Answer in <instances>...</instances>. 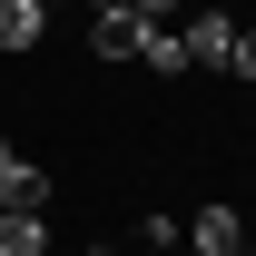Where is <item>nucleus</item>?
Masks as SVG:
<instances>
[{
  "mask_svg": "<svg viewBox=\"0 0 256 256\" xmlns=\"http://www.w3.org/2000/svg\"><path fill=\"white\" fill-rule=\"evenodd\" d=\"M188 246L197 256H236V246H246V217H236V207H197V217H188Z\"/></svg>",
  "mask_w": 256,
  "mask_h": 256,
  "instance_id": "4",
  "label": "nucleus"
},
{
  "mask_svg": "<svg viewBox=\"0 0 256 256\" xmlns=\"http://www.w3.org/2000/svg\"><path fill=\"white\" fill-rule=\"evenodd\" d=\"M178 50H188V69H226L236 60V20L226 10H197L188 30H178Z\"/></svg>",
  "mask_w": 256,
  "mask_h": 256,
  "instance_id": "1",
  "label": "nucleus"
},
{
  "mask_svg": "<svg viewBox=\"0 0 256 256\" xmlns=\"http://www.w3.org/2000/svg\"><path fill=\"white\" fill-rule=\"evenodd\" d=\"M226 69H236V79H256V30H236V60H226Z\"/></svg>",
  "mask_w": 256,
  "mask_h": 256,
  "instance_id": "8",
  "label": "nucleus"
},
{
  "mask_svg": "<svg viewBox=\"0 0 256 256\" xmlns=\"http://www.w3.org/2000/svg\"><path fill=\"white\" fill-rule=\"evenodd\" d=\"M138 256H178V246H138Z\"/></svg>",
  "mask_w": 256,
  "mask_h": 256,
  "instance_id": "11",
  "label": "nucleus"
},
{
  "mask_svg": "<svg viewBox=\"0 0 256 256\" xmlns=\"http://www.w3.org/2000/svg\"><path fill=\"white\" fill-rule=\"evenodd\" d=\"M0 256H50V217L40 207H0Z\"/></svg>",
  "mask_w": 256,
  "mask_h": 256,
  "instance_id": "6",
  "label": "nucleus"
},
{
  "mask_svg": "<svg viewBox=\"0 0 256 256\" xmlns=\"http://www.w3.org/2000/svg\"><path fill=\"white\" fill-rule=\"evenodd\" d=\"M89 10H128V0H89Z\"/></svg>",
  "mask_w": 256,
  "mask_h": 256,
  "instance_id": "10",
  "label": "nucleus"
},
{
  "mask_svg": "<svg viewBox=\"0 0 256 256\" xmlns=\"http://www.w3.org/2000/svg\"><path fill=\"white\" fill-rule=\"evenodd\" d=\"M148 69H168V79H188V50H178V30H148V50H138Z\"/></svg>",
  "mask_w": 256,
  "mask_h": 256,
  "instance_id": "7",
  "label": "nucleus"
},
{
  "mask_svg": "<svg viewBox=\"0 0 256 256\" xmlns=\"http://www.w3.org/2000/svg\"><path fill=\"white\" fill-rule=\"evenodd\" d=\"M236 256H256V246H236Z\"/></svg>",
  "mask_w": 256,
  "mask_h": 256,
  "instance_id": "12",
  "label": "nucleus"
},
{
  "mask_svg": "<svg viewBox=\"0 0 256 256\" xmlns=\"http://www.w3.org/2000/svg\"><path fill=\"white\" fill-rule=\"evenodd\" d=\"M89 50L98 60H138V50H148V20H138V10H89Z\"/></svg>",
  "mask_w": 256,
  "mask_h": 256,
  "instance_id": "2",
  "label": "nucleus"
},
{
  "mask_svg": "<svg viewBox=\"0 0 256 256\" xmlns=\"http://www.w3.org/2000/svg\"><path fill=\"white\" fill-rule=\"evenodd\" d=\"M0 207H50V168H30L10 138H0Z\"/></svg>",
  "mask_w": 256,
  "mask_h": 256,
  "instance_id": "3",
  "label": "nucleus"
},
{
  "mask_svg": "<svg viewBox=\"0 0 256 256\" xmlns=\"http://www.w3.org/2000/svg\"><path fill=\"white\" fill-rule=\"evenodd\" d=\"M128 10H138L148 30H168V10H178V0H128Z\"/></svg>",
  "mask_w": 256,
  "mask_h": 256,
  "instance_id": "9",
  "label": "nucleus"
},
{
  "mask_svg": "<svg viewBox=\"0 0 256 256\" xmlns=\"http://www.w3.org/2000/svg\"><path fill=\"white\" fill-rule=\"evenodd\" d=\"M50 40V0H0V50H40Z\"/></svg>",
  "mask_w": 256,
  "mask_h": 256,
  "instance_id": "5",
  "label": "nucleus"
},
{
  "mask_svg": "<svg viewBox=\"0 0 256 256\" xmlns=\"http://www.w3.org/2000/svg\"><path fill=\"white\" fill-rule=\"evenodd\" d=\"M246 30H256V20H246Z\"/></svg>",
  "mask_w": 256,
  "mask_h": 256,
  "instance_id": "13",
  "label": "nucleus"
}]
</instances>
